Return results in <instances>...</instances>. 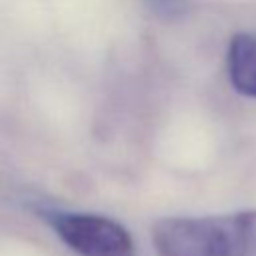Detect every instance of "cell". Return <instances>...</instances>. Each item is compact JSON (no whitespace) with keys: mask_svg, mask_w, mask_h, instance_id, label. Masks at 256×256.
I'll return each instance as SVG.
<instances>
[{"mask_svg":"<svg viewBox=\"0 0 256 256\" xmlns=\"http://www.w3.org/2000/svg\"><path fill=\"white\" fill-rule=\"evenodd\" d=\"M158 256H256V210L156 222Z\"/></svg>","mask_w":256,"mask_h":256,"instance_id":"cell-1","label":"cell"},{"mask_svg":"<svg viewBox=\"0 0 256 256\" xmlns=\"http://www.w3.org/2000/svg\"><path fill=\"white\" fill-rule=\"evenodd\" d=\"M42 216L78 256H136L130 232L108 216L70 210H44Z\"/></svg>","mask_w":256,"mask_h":256,"instance_id":"cell-2","label":"cell"},{"mask_svg":"<svg viewBox=\"0 0 256 256\" xmlns=\"http://www.w3.org/2000/svg\"><path fill=\"white\" fill-rule=\"evenodd\" d=\"M226 70L234 90L256 100V34L242 32L230 40Z\"/></svg>","mask_w":256,"mask_h":256,"instance_id":"cell-3","label":"cell"},{"mask_svg":"<svg viewBox=\"0 0 256 256\" xmlns=\"http://www.w3.org/2000/svg\"><path fill=\"white\" fill-rule=\"evenodd\" d=\"M144 2L160 20L166 22L180 20L190 10L192 4V0H144Z\"/></svg>","mask_w":256,"mask_h":256,"instance_id":"cell-4","label":"cell"}]
</instances>
